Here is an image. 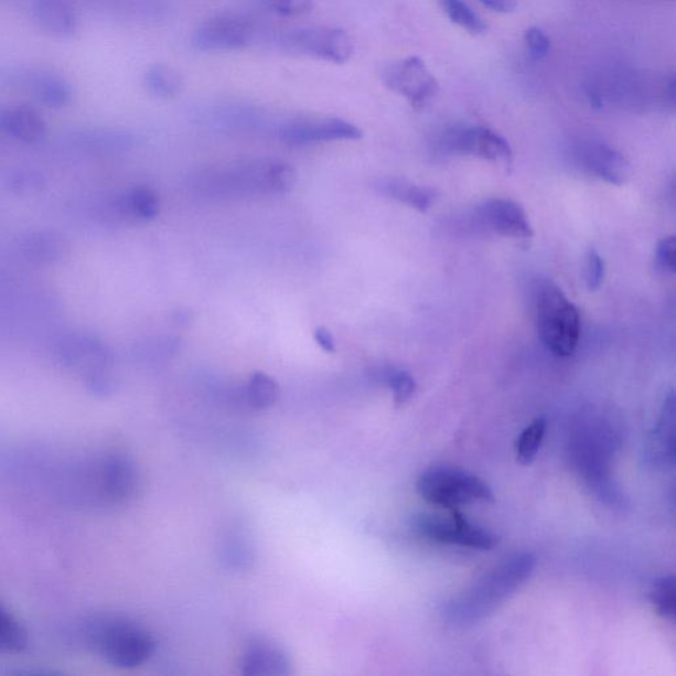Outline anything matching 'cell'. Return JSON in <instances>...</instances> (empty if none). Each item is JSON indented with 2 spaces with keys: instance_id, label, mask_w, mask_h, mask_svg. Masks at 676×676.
<instances>
[{
  "instance_id": "1",
  "label": "cell",
  "mask_w": 676,
  "mask_h": 676,
  "mask_svg": "<svg viewBox=\"0 0 676 676\" xmlns=\"http://www.w3.org/2000/svg\"><path fill=\"white\" fill-rule=\"evenodd\" d=\"M537 558L530 552L517 554L495 567L463 594L448 602L446 618L453 625H472L484 620L530 579Z\"/></svg>"
},
{
  "instance_id": "2",
  "label": "cell",
  "mask_w": 676,
  "mask_h": 676,
  "mask_svg": "<svg viewBox=\"0 0 676 676\" xmlns=\"http://www.w3.org/2000/svg\"><path fill=\"white\" fill-rule=\"evenodd\" d=\"M538 328L547 350L559 357H570L577 351L580 313L564 291L551 282L539 287L537 297Z\"/></svg>"
},
{
  "instance_id": "3",
  "label": "cell",
  "mask_w": 676,
  "mask_h": 676,
  "mask_svg": "<svg viewBox=\"0 0 676 676\" xmlns=\"http://www.w3.org/2000/svg\"><path fill=\"white\" fill-rule=\"evenodd\" d=\"M417 489L428 504L447 508L494 500L491 486L483 479L451 466H434L421 473Z\"/></svg>"
},
{
  "instance_id": "4",
  "label": "cell",
  "mask_w": 676,
  "mask_h": 676,
  "mask_svg": "<svg viewBox=\"0 0 676 676\" xmlns=\"http://www.w3.org/2000/svg\"><path fill=\"white\" fill-rule=\"evenodd\" d=\"M97 652L112 666L136 668L146 664L155 651V641L144 627L125 619L103 622L93 633Z\"/></svg>"
},
{
  "instance_id": "5",
  "label": "cell",
  "mask_w": 676,
  "mask_h": 676,
  "mask_svg": "<svg viewBox=\"0 0 676 676\" xmlns=\"http://www.w3.org/2000/svg\"><path fill=\"white\" fill-rule=\"evenodd\" d=\"M278 45L293 55L305 56L331 64L350 62L354 45L344 30L333 26H304L280 33Z\"/></svg>"
},
{
  "instance_id": "6",
  "label": "cell",
  "mask_w": 676,
  "mask_h": 676,
  "mask_svg": "<svg viewBox=\"0 0 676 676\" xmlns=\"http://www.w3.org/2000/svg\"><path fill=\"white\" fill-rule=\"evenodd\" d=\"M412 527L421 537L439 544L478 548V550H491L498 541L492 532L472 524L458 512H453L451 517L420 514L414 518Z\"/></svg>"
},
{
  "instance_id": "7",
  "label": "cell",
  "mask_w": 676,
  "mask_h": 676,
  "mask_svg": "<svg viewBox=\"0 0 676 676\" xmlns=\"http://www.w3.org/2000/svg\"><path fill=\"white\" fill-rule=\"evenodd\" d=\"M256 36V26L237 13H219L205 20L193 32L192 45L200 52H229L244 50Z\"/></svg>"
},
{
  "instance_id": "8",
  "label": "cell",
  "mask_w": 676,
  "mask_h": 676,
  "mask_svg": "<svg viewBox=\"0 0 676 676\" xmlns=\"http://www.w3.org/2000/svg\"><path fill=\"white\" fill-rule=\"evenodd\" d=\"M380 76L388 89L404 96L417 110L430 104L439 92L438 79L417 56L388 64Z\"/></svg>"
},
{
  "instance_id": "9",
  "label": "cell",
  "mask_w": 676,
  "mask_h": 676,
  "mask_svg": "<svg viewBox=\"0 0 676 676\" xmlns=\"http://www.w3.org/2000/svg\"><path fill=\"white\" fill-rule=\"evenodd\" d=\"M446 152L472 155L495 163L512 164L513 151L507 140L487 127H451L440 137Z\"/></svg>"
},
{
  "instance_id": "10",
  "label": "cell",
  "mask_w": 676,
  "mask_h": 676,
  "mask_svg": "<svg viewBox=\"0 0 676 676\" xmlns=\"http://www.w3.org/2000/svg\"><path fill=\"white\" fill-rule=\"evenodd\" d=\"M279 138L286 144L305 147L336 140H358L363 138V131L340 118L294 119L280 127Z\"/></svg>"
},
{
  "instance_id": "11",
  "label": "cell",
  "mask_w": 676,
  "mask_h": 676,
  "mask_svg": "<svg viewBox=\"0 0 676 676\" xmlns=\"http://www.w3.org/2000/svg\"><path fill=\"white\" fill-rule=\"evenodd\" d=\"M56 352L64 365L75 371L89 372L98 379L100 372L111 364L109 347L90 334H68L58 341Z\"/></svg>"
},
{
  "instance_id": "12",
  "label": "cell",
  "mask_w": 676,
  "mask_h": 676,
  "mask_svg": "<svg viewBox=\"0 0 676 676\" xmlns=\"http://www.w3.org/2000/svg\"><path fill=\"white\" fill-rule=\"evenodd\" d=\"M139 474L136 464L124 454H110L98 470V491L111 505H124L136 495Z\"/></svg>"
},
{
  "instance_id": "13",
  "label": "cell",
  "mask_w": 676,
  "mask_h": 676,
  "mask_svg": "<svg viewBox=\"0 0 676 676\" xmlns=\"http://www.w3.org/2000/svg\"><path fill=\"white\" fill-rule=\"evenodd\" d=\"M479 214L487 229L502 237L527 239L533 227L524 207L507 198H489L479 206Z\"/></svg>"
},
{
  "instance_id": "14",
  "label": "cell",
  "mask_w": 676,
  "mask_h": 676,
  "mask_svg": "<svg viewBox=\"0 0 676 676\" xmlns=\"http://www.w3.org/2000/svg\"><path fill=\"white\" fill-rule=\"evenodd\" d=\"M577 157L587 171L605 180L607 183L624 184L631 173L626 159L611 146L599 140H582L577 146Z\"/></svg>"
},
{
  "instance_id": "15",
  "label": "cell",
  "mask_w": 676,
  "mask_h": 676,
  "mask_svg": "<svg viewBox=\"0 0 676 676\" xmlns=\"http://www.w3.org/2000/svg\"><path fill=\"white\" fill-rule=\"evenodd\" d=\"M646 458L655 468L674 465L675 460V397L670 390L662 406L657 426L648 439Z\"/></svg>"
},
{
  "instance_id": "16",
  "label": "cell",
  "mask_w": 676,
  "mask_h": 676,
  "mask_svg": "<svg viewBox=\"0 0 676 676\" xmlns=\"http://www.w3.org/2000/svg\"><path fill=\"white\" fill-rule=\"evenodd\" d=\"M243 672L250 676H280L291 673L289 654L270 641L258 640L247 646Z\"/></svg>"
},
{
  "instance_id": "17",
  "label": "cell",
  "mask_w": 676,
  "mask_h": 676,
  "mask_svg": "<svg viewBox=\"0 0 676 676\" xmlns=\"http://www.w3.org/2000/svg\"><path fill=\"white\" fill-rule=\"evenodd\" d=\"M0 129L29 144L42 142L46 136L45 120L29 106L9 107L0 112Z\"/></svg>"
},
{
  "instance_id": "18",
  "label": "cell",
  "mask_w": 676,
  "mask_h": 676,
  "mask_svg": "<svg viewBox=\"0 0 676 676\" xmlns=\"http://www.w3.org/2000/svg\"><path fill=\"white\" fill-rule=\"evenodd\" d=\"M32 17L44 31L57 37L75 36L78 30L76 12L65 0H36Z\"/></svg>"
},
{
  "instance_id": "19",
  "label": "cell",
  "mask_w": 676,
  "mask_h": 676,
  "mask_svg": "<svg viewBox=\"0 0 676 676\" xmlns=\"http://www.w3.org/2000/svg\"><path fill=\"white\" fill-rule=\"evenodd\" d=\"M376 189L384 196L399 201V203L414 207V210L421 213L430 210L434 200V191L427 189V186L408 182L405 179H380L376 184Z\"/></svg>"
},
{
  "instance_id": "20",
  "label": "cell",
  "mask_w": 676,
  "mask_h": 676,
  "mask_svg": "<svg viewBox=\"0 0 676 676\" xmlns=\"http://www.w3.org/2000/svg\"><path fill=\"white\" fill-rule=\"evenodd\" d=\"M65 240L55 233L39 232L23 239L22 253L32 264L50 265L63 258Z\"/></svg>"
},
{
  "instance_id": "21",
  "label": "cell",
  "mask_w": 676,
  "mask_h": 676,
  "mask_svg": "<svg viewBox=\"0 0 676 676\" xmlns=\"http://www.w3.org/2000/svg\"><path fill=\"white\" fill-rule=\"evenodd\" d=\"M25 84L40 103L51 107H64L72 103L71 85L62 77L39 73L31 75Z\"/></svg>"
},
{
  "instance_id": "22",
  "label": "cell",
  "mask_w": 676,
  "mask_h": 676,
  "mask_svg": "<svg viewBox=\"0 0 676 676\" xmlns=\"http://www.w3.org/2000/svg\"><path fill=\"white\" fill-rule=\"evenodd\" d=\"M119 211L125 216L138 221H151L158 217L160 212V200L158 194L146 186H137L126 192L119 198Z\"/></svg>"
},
{
  "instance_id": "23",
  "label": "cell",
  "mask_w": 676,
  "mask_h": 676,
  "mask_svg": "<svg viewBox=\"0 0 676 676\" xmlns=\"http://www.w3.org/2000/svg\"><path fill=\"white\" fill-rule=\"evenodd\" d=\"M144 84L153 97L162 99L178 97L184 85L182 75L164 64L152 65L146 73Z\"/></svg>"
},
{
  "instance_id": "24",
  "label": "cell",
  "mask_w": 676,
  "mask_h": 676,
  "mask_svg": "<svg viewBox=\"0 0 676 676\" xmlns=\"http://www.w3.org/2000/svg\"><path fill=\"white\" fill-rule=\"evenodd\" d=\"M279 393L277 380L262 372L254 373L246 386V399L257 410H266L276 405Z\"/></svg>"
},
{
  "instance_id": "25",
  "label": "cell",
  "mask_w": 676,
  "mask_h": 676,
  "mask_svg": "<svg viewBox=\"0 0 676 676\" xmlns=\"http://www.w3.org/2000/svg\"><path fill=\"white\" fill-rule=\"evenodd\" d=\"M546 430L547 420L538 418L521 433L517 444H515V453H517L519 464L530 465L534 459L537 458L539 448L544 443Z\"/></svg>"
},
{
  "instance_id": "26",
  "label": "cell",
  "mask_w": 676,
  "mask_h": 676,
  "mask_svg": "<svg viewBox=\"0 0 676 676\" xmlns=\"http://www.w3.org/2000/svg\"><path fill=\"white\" fill-rule=\"evenodd\" d=\"M439 2L451 22L461 26V29L472 33V35H481L486 31L484 20L464 0H439Z\"/></svg>"
},
{
  "instance_id": "27",
  "label": "cell",
  "mask_w": 676,
  "mask_h": 676,
  "mask_svg": "<svg viewBox=\"0 0 676 676\" xmlns=\"http://www.w3.org/2000/svg\"><path fill=\"white\" fill-rule=\"evenodd\" d=\"M29 642V634L13 615L0 605V652H22Z\"/></svg>"
},
{
  "instance_id": "28",
  "label": "cell",
  "mask_w": 676,
  "mask_h": 676,
  "mask_svg": "<svg viewBox=\"0 0 676 676\" xmlns=\"http://www.w3.org/2000/svg\"><path fill=\"white\" fill-rule=\"evenodd\" d=\"M675 578L665 577L654 582L651 601L655 611L667 621H675L676 615Z\"/></svg>"
},
{
  "instance_id": "29",
  "label": "cell",
  "mask_w": 676,
  "mask_h": 676,
  "mask_svg": "<svg viewBox=\"0 0 676 676\" xmlns=\"http://www.w3.org/2000/svg\"><path fill=\"white\" fill-rule=\"evenodd\" d=\"M383 378L388 387L391 388L394 394L395 405L404 406L411 399L415 390H417V383L410 373L397 369H386L383 373Z\"/></svg>"
},
{
  "instance_id": "30",
  "label": "cell",
  "mask_w": 676,
  "mask_h": 676,
  "mask_svg": "<svg viewBox=\"0 0 676 676\" xmlns=\"http://www.w3.org/2000/svg\"><path fill=\"white\" fill-rule=\"evenodd\" d=\"M264 2L280 17L298 18L312 11L314 0H264Z\"/></svg>"
},
{
  "instance_id": "31",
  "label": "cell",
  "mask_w": 676,
  "mask_h": 676,
  "mask_svg": "<svg viewBox=\"0 0 676 676\" xmlns=\"http://www.w3.org/2000/svg\"><path fill=\"white\" fill-rule=\"evenodd\" d=\"M605 278L604 259L594 249L587 253L586 257V285L589 291L599 290Z\"/></svg>"
},
{
  "instance_id": "32",
  "label": "cell",
  "mask_w": 676,
  "mask_h": 676,
  "mask_svg": "<svg viewBox=\"0 0 676 676\" xmlns=\"http://www.w3.org/2000/svg\"><path fill=\"white\" fill-rule=\"evenodd\" d=\"M525 43L528 55L534 60L545 58L551 50L550 39L538 26H532L526 31Z\"/></svg>"
},
{
  "instance_id": "33",
  "label": "cell",
  "mask_w": 676,
  "mask_h": 676,
  "mask_svg": "<svg viewBox=\"0 0 676 676\" xmlns=\"http://www.w3.org/2000/svg\"><path fill=\"white\" fill-rule=\"evenodd\" d=\"M655 267L662 272L674 273L676 269V244L674 237H665L655 250Z\"/></svg>"
},
{
  "instance_id": "34",
  "label": "cell",
  "mask_w": 676,
  "mask_h": 676,
  "mask_svg": "<svg viewBox=\"0 0 676 676\" xmlns=\"http://www.w3.org/2000/svg\"><path fill=\"white\" fill-rule=\"evenodd\" d=\"M314 341H316L318 345L326 353H336V340H334L333 334L328 328L319 326L316 331H314Z\"/></svg>"
},
{
  "instance_id": "35",
  "label": "cell",
  "mask_w": 676,
  "mask_h": 676,
  "mask_svg": "<svg viewBox=\"0 0 676 676\" xmlns=\"http://www.w3.org/2000/svg\"><path fill=\"white\" fill-rule=\"evenodd\" d=\"M487 9L495 12L508 13L517 6V0H480Z\"/></svg>"
}]
</instances>
